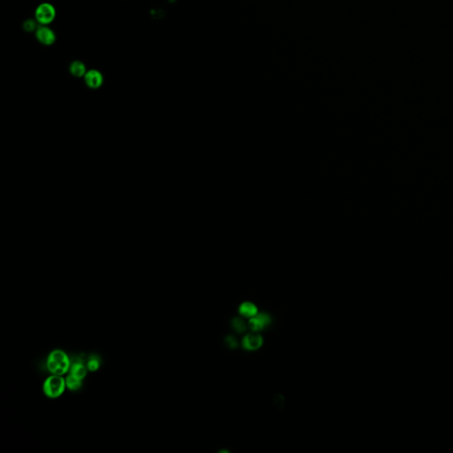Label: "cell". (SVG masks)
<instances>
[{
	"instance_id": "cell-1",
	"label": "cell",
	"mask_w": 453,
	"mask_h": 453,
	"mask_svg": "<svg viewBox=\"0 0 453 453\" xmlns=\"http://www.w3.org/2000/svg\"><path fill=\"white\" fill-rule=\"evenodd\" d=\"M71 366V360L64 350H53L50 352L46 360V367L52 374L65 375Z\"/></svg>"
},
{
	"instance_id": "cell-2",
	"label": "cell",
	"mask_w": 453,
	"mask_h": 453,
	"mask_svg": "<svg viewBox=\"0 0 453 453\" xmlns=\"http://www.w3.org/2000/svg\"><path fill=\"white\" fill-rule=\"evenodd\" d=\"M67 389L66 379L62 375L52 374L43 383V392L49 399H58Z\"/></svg>"
},
{
	"instance_id": "cell-3",
	"label": "cell",
	"mask_w": 453,
	"mask_h": 453,
	"mask_svg": "<svg viewBox=\"0 0 453 453\" xmlns=\"http://www.w3.org/2000/svg\"><path fill=\"white\" fill-rule=\"evenodd\" d=\"M56 11L53 5L49 3H43L37 6L35 10V20L42 25H47L54 20Z\"/></svg>"
},
{
	"instance_id": "cell-4",
	"label": "cell",
	"mask_w": 453,
	"mask_h": 453,
	"mask_svg": "<svg viewBox=\"0 0 453 453\" xmlns=\"http://www.w3.org/2000/svg\"><path fill=\"white\" fill-rule=\"evenodd\" d=\"M35 37L41 44L45 45H53L56 41V35L48 27H40L35 32Z\"/></svg>"
},
{
	"instance_id": "cell-5",
	"label": "cell",
	"mask_w": 453,
	"mask_h": 453,
	"mask_svg": "<svg viewBox=\"0 0 453 453\" xmlns=\"http://www.w3.org/2000/svg\"><path fill=\"white\" fill-rule=\"evenodd\" d=\"M87 372L88 368L83 360L79 358L71 360V366L69 374H72L78 379L84 380L87 375Z\"/></svg>"
},
{
	"instance_id": "cell-6",
	"label": "cell",
	"mask_w": 453,
	"mask_h": 453,
	"mask_svg": "<svg viewBox=\"0 0 453 453\" xmlns=\"http://www.w3.org/2000/svg\"><path fill=\"white\" fill-rule=\"evenodd\" d=\"M270 323H271V318L266 313H261L259 314H257L256 315L251 318V320L249 321V325L253 331H260V330H263Z\"/></svg>"
},
{
	"instance_id": "cell-7",
	"label": "cell",
	"mask_w": 453,
	"mask_h": 453,
	"mask_svg": "<svg viewBox=\"0 0 453 453\" xmlns=\"http://www.w3.org/2000/svg\"><path fill=\"white\" fill-rule=\"evenodd\" d=\"M263 344V339L261 335L256 333L247 334L243 339V347L248 350H258Z\"/></svg>"
},
{
	"instance_id": "cell-8",
	"label": "cell",
	"mask_w": 453,
	"mask_h": 453,
	"mask_svg": "<svg viewBox=\"0 0 453 453\" xmlns=\"http://www.w3.org/2000/svg\"><path fill=\"white\" fill-rule=\"evenodd\" d=\"M84 80L87 86L91 89H98L103 84V76L98 70H89L84 75Z\"/></svg>"
},
{
	"instance_id": "cell-9",
	"label": "cell",
	"mask_w": 453,
	"mask_h": 453,
	"mask_svg": "<svg viewBox=\"0 0 453 453\" xmlns=\"http://www.w3.org/2000/svg\"><path fill=\"white\" fill-rule=\"evenodd\" d=\"M239 313L245 318H252L258 314V309L253 303L244 302L239 307Z\"/></svg>"
},
{
	"instance_id": "cell-10",
	"label": "cell",
	"mask_w": 453,
	"mask_h": 453,
	"mask_svg": "<svg viewBox=\"0 0 453 453\" xmlns=\"http://www.w3.org/2000/svg\"><path fill=\"white\" fill-rule=\"evenodd\" d=\"M69 70H70V73L73 74L74 76H76V77L84 76L87 73L85 65L83 62L79 61V60L72 62L70 65Z\"/></svg>"
},
{
	"instance_id": "cell-11",
	"label": "cell",
	"mask_w": 453,
	"mask_h": 453,
	"mask_svg": "<svg viewBox=\"0 0 453 453\" xmlns=\"http://www.w3.org/2000/svg\"><path fill=\"white\" fill-rule=\"evenodd\" d=\"M66 385L67 389L72 391H76L82 388L83 386V380L78 379L73 376L72 374H69L66 376Z\"/></svg>"
},
{
	"instance_id": "cell-12",
	"label": "cell",
	"mask_w": 453,
	"mask_h": 453,
	"mask_svg": "<svg viewBox=\"0 0 453 453\" xmlns=\"http://www.w3.org/2000/svg\"><path fill=\"white\" fill-rule=\"evenodd\" d=\"M86 366L90 372H95V371L99 370V367H100V361H99V358L96 357V356L89 357V360L86 363Z\"/></svg>"
},
{
	"instance_id": "cell-13",
	"label": "cell",
	"mask_w": 453,
	"mask_h": 453,
	"mask_svg": "<svg viewBox=\"0 0 453 453\" xmlns=\"http://www.w3.org/2000/svg\"><path fill=\"white\" fill-rule=\"evenodd\" d=\"M231 325L233 329L238 333H243V332H244L246 330L245 322L240 318H234L232 320Z\"/></svg>"
},
{
	"instance_id": "cell-14",
	"label": "cell",
	"mask_w": 453,
	"mask_h": 453,
	"mask_svg": "<svg viewBox=\"0 0 453 453\" xmlns=\"http://www.w3.org/2000/svg\"><path fill=\"white\" fill-rule=\"evenodd\" d=\"M225 345H226V347H228L230 349H235V348H237L238 344H237V341L234 336L229 335L225 339Z\"/></svg>"
},
{
	"instance_id": "cell-15",
	"label": "cell",
	"mask_w": 453,
	"mask_h": 453,
	"mask_svg": "<svg viewBox=\"0 0 453 453\" xmlns=\"http://www.w3.org/2000/svg\"><path fill=\"white\" fill-rule=\"evenodd\" d=\"M23 27H24V30L27 31H33L36 28V23L33 20H26Z\"/></svg>"
}]
</instances>
